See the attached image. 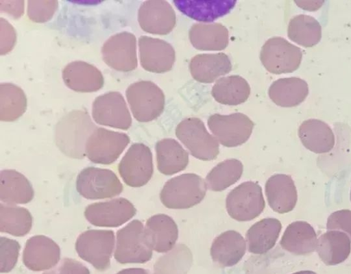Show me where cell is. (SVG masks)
I'll return each mask as SVG.
<instances>
[{
	"label": "cell",
	"instance_id": "obj_1",
	"mask_svg": "<svg viewBox=\"0 0 351 274\" xmlns=\"http://www.w3.org/2000/svg\"><path fill=\"white\" fill-rule=\"evenodd\" d=\"M97 127L86 111L69 112L56 125V145L65 155L82 159L86 156L87 140Z\"/></svg>",
	"mask_w": 351,
	"mask_h": 274
},
{
	"label": "cell",
	"instance_id": "obj_2",
	"mask_svg": "<svg viewBox=\"0 0 351 274\" xmlns=\"http://www.w3.org/2000/svg\"><path fill=\"white\" fill-rule=\"evenodd\" d=\"M206 189V183L200 176L195 173H184L165 183L160 199L168 208L187 209L203 200Z\"/></svg>",
	"mask_w": 351,
	"mask_h": 274
},
{
	"label": "cell",
	"instance_id": "obj_3",
	"mask_svg": "<svg viewBox=\"0 0 351 274\" xmlns=\"http://www.w3.org/2000/svg\"><path fill=\"white\" fill-rule=\"evenodd\" d=\"M125 95L134 119L142 123L157 119L163 112L165 97L154 82L141 80L130 84Z\"/></svg>",
	"mask_w": 351,
	"mask_h": 274
},
{
	"label": "cell",
	"instance_id": "obj_4",
	"mask_svg": "<svg viewBox=\"0 0 351 274\" xmlns=\"http://www.w3.org/2000/svg\"><path fill=\"white\" fill-rule=\"evenodd\" d=\"M115 245L112 230L89 229L80 234L75 242L78 256L98 271L107 270Z\"/></svg>",
	"mask_w": 351,
	"mask_h": 274
},
{
	"label": "cell",
	"instance_id": "obj_5",
	"mask_svg": "<svg viewBox=\"0 0 351 274\" xmlns=\"http://www.w3.org/2000/svg\"><path fill=\"white\" fill-rule=\"evenodd\" d=\"M177 138L195 158L204 161L215 159L219 153V142L207 131L203 121L196 117L183 119L176 128Z\"/></svg>",
	"mask_w": 351,
	"mask_h": 274
},
{
	"label": "cell",
	"instance_id": "obj_6",
	"mask_svg": "<svg viewBox=\"0 0 351 274\" xmlns=\"http://www.w3.org/2000/svg\"><path fill=\"white\" fill-rule=\"evenodd\" d=\"M114 256L121 264L145 263L152 258L141 221L134 220L117 231Z\"/></svg>",
	"mask_w": 351,
	"mask_h": 274
},
{
	"label": "cell",
	"instance_id": "obj_7",
	"mask_svg": "<svg viewBox=\"0 0 351 274\" xmlns=\"http://www.w3.org/2000/svg\"><path fill=\"white\" fill-rule=\"evenodd\" d=\"M123 187L111 170L94 166L82 169L76 179V190L83 197L90 199L112 198L123 191Z\"/></svg>",
	"mask_w": 351,
	"mask_h": 274
},
{
	"label": "cell",
	"instance_id": "obj_8",
	"mask_svg": "<svg viewBox=\"0 0 351 274\" xmlns=\"http://www.w3.org/2000/svg\"><path fill=\"white\" fill-rule=\"evenodd\" d=\"M207 124L217 141L227 147L245 143L250 138L254 126L253 121L241 112L212 114L208 119Z\"/></svg>",
	"mask_w": 351,
	"mask_h": 274
},
{
	"label": "cell",
	"instance_id": "obj_9",
	"mask_svg": "<svg viewBox=\"0 0 351 274\" xmlns=\"http://www.w3.org/2000/svg\"><path fill=\"white\" fill-rule=\"evenodd\" d=\"M261 61L267 71L274 74L292 73L298 68L302 59V52L298 47L285 38L274 36L263 45Z\"/></svg>",
	"mask_w": 351,
	"mask_h": 274
},
{
	"label": "cell",
	"instance_id": "obj_10",
	"mask_svg": "<svg viewBox=\"0 0 351 274\" xmlns=\"http://www.w3.org/2000/svg\"><path fill=\"white\" fill-rule=\"evenodd\" d=\"M226 206L228 214L238 221H248L258 216L265 203L258 183L245 182L228 195Z\"/></svg>",
	"mask_w": 351,
	"mask_h": 274
},
{
	"label": "cell",
	"instance_id": "obj_11",
	"mask_svg": "<svg viewBox=\"0 0 351 274\" xmlns=\"http://www.w3.org/2000/svg\"><path fill=\"white\" fill-rule=\"evenodd\" d=\"M130 141L125 133L97 127L87 140L86 156L93 163L110 164L119 158Z\"/></svg>",
	"mask_w": 351,
	"mask_h": 274
},
{
	"label": "cell",
	"instance_id": "obj_12",
	"mask_svg": "<svg viewBox=\"0 0 351 274\" xmlns=\"http://www.w3.org/2000/svg\"><path fill=\"white\" fill-rule=\"evenodd\" d=\"M119 173L128 186L138 188L145 185L154 172L152 153L143 143H134L118 165Z\"/></svg>",
	"mask_w": 351,
	"mask_h": 274
},
{
	"label": "cell",
	"instance_id": "obj_13",
	"mask_svg": "<svg viewBox=\"0 0 351 274\" xmlns=\"http://www.w3.org/2000/svg\"><path fill=\"white\" fill-rule=\"evenodd\" d=\"M92 116L99 125L122 130L128 129L132 123L125 99L117 91L97 97L92 105Z\"/></svg>",
	"mask_w": 351,
	"mask_h": 274
},
{
	"label": "cell",
	"instance_id": "obj_14",
	"mask_svg": "<svg viewBox=\"0 0 351 274\" xmlns=\"http://www.w3.org/2000/svg\"><path fill=\"white\" fill-rule=\"evenodd\" d=\"M104 62L120 72H130L138 65L136 36L122 32L110 36L101 47Z\"/></svg>",
	"mask_w": 351,
	"mask_h": 274
},
{
	"label": "cell",
	"instance_id": "obj_15",
	"mask_svg": "<svg viewBox=\"0 0 351 274\" xmlns=\"http://www.w3.org/2000/svg\"><path fill=\"white\" fill-rule=\"evenodd\" d=\"M136 213L134 205L125 198L91 203L84 210L85 218L90 223L104 227L121 226L130 220Z\"/></svg>",
	"mask_w": 351,
	"mask_h": 274
},
{
	"label": "cell",
	"instance_id": "obj_16",
	"mask_svg": "<svg viewBox=\"0 0 351 274\" xmlns=\"http://www.w3.org/2000/svg\"><path fill=\"white\" fill-rule=\"evenodd\" d=\"M138 22L145 32L167 35L174 28L176 14L171 4L164 0L144 1L138 11Z\"/></svg>",
	"mask_w": 351,
	"mask_h": 274
},
{
	"label": "cell",
	"instance_id": "obj_17",
	"mask_svg": "<svg viewBox=\"0 0 351 274\" xmlns=\"http://www.w3.org/2000/svg\"><path fill=\"white\" fill-rule=\"evenodd\" d=\"M140 63L145 71L163 73L169 71L176 60V52L167 41L141 36L138 38Z\"/></svg>",
	"mask_w": 351,
	"mask_h": 274
},
{
	"label": "cell",
	"instance_id": "obj_18",
	"mask_svg": "<svg viewBox=\"0 0 351 274\" xmlns=\"http://www.w3.org/2000/svg\"><path fill=\"white\" fill-rule=\"evenodd\" d=\"M60 248L49 237L36 235L26 241L23 251V262L29 270H49L60 262Z\"/></svg>",
	"mask_w": 351,
	"mask_h": 274
},
{
	"label": "cell",
	"instance_id": "obj_19",
	"mask_svg": "<svg viewBox=\"0 0 351 274\" xmlns=\"http://www.w3.org/2000/svg\"><path fill=\"white\" fill-rule=\"evenodd\" d=\"M65 85L78 92L99 90L104 84L101 72L94 65L84 61H74L64 66L62 73Z\"/></svg>",
	"mask_w": 351,
	"mask_h": 274
},
{
	"label": "cell",
	"instance_id": "obj_20",
	"mask_svg": "<svg viewBox=\"0 0 351 274\" xmlns=\"http://www.w3.org/2000/svg\"><path fill=\"white\" fill-rule=\"evenodd\" d=\"M145 236L152 250L165 253L173 248L178 237V229L172 218L167 214H158L146 221Z\"/></svg>",
	"mask_w": 351,
	"mask_h": 274
},
{
	"label": "cell",
	"instance_id": "obj_21",
	"mask_svg": "<svg viewBox=\"0 0 351 274\" xmlns=\"http://www.w3.org/2000/svg\"><path fill=\"white\" fill-rule=\"evenodd\" d=\"M265 194L270 208L280 214L291 212L298 201L294 182L286 174L271 176L265 184Z\"/></svg>",
	"mask_w": 351,
	"mask_h": 274
},
{
	"label": "cell",
	"instance_id": "obj_22",
	"mask_svg": "<svg viewBox=\"0 0 351 274\" xmlns=\"http://www.w3.org/2000/svg\"><path fill=\"white\" fill-rule=\"evenodd\" d=\"M189 70L195 80L210 84L228 74L232 70V63L224 53L197 54L191 58Z\"/></svg>",
	"mask_w": 351,
	"mask_h": 274
},
{
	"label": "cell",
	"instance_id": "obj_23",
	"mask_svg": "<svg viewBox=\"0 0 351 274\" xmlns=\"http://www.w3.org/2000/svg\"><path fill=\"white\" fill-rule=\"evenodd\" d=\"M173 3L178 10L188 17L206 23L228 14L234 8L237 1L176 0L173 1Z\"/></svg>",
	"mask_w": 351,
	"mask_h": 274
},
{
	"label": "cell",
	"instance_id": "obj_24",
	"mask_svg": "<svg viewBox=\"0 0 351 274\" xmlns=\"http://www.w3.org/2000/svg\"><path fill=\"white\" fill-rule=\"evenodd\" d=\"M298 136L302 145L315 153L331 151L335 145V135L330 127L317 119L304 121L298 128Z\"/></svg>",
	"mask_w": 351,
	"mask_h": 274
},
{
	"label": "cell",
	"instance_id": "obj_25",
	"mask_svg": "<svg viewBox=\"0 0 351 274\" xmlns=\"http://www.w3.org/2000/svg\"><path fill=\"white\" fill-rule=\"evenodd\" d=\"M317 237L313 227L307 222L298 221L286 228L280 245L282 248L295 255H306L317 248Z\"/></svg>",
	"mask_w": 351,
	"mask_h": 274
},
{
	"label": "cell",
	"instance_id": "obj_26",
	"mask_svg": "<svg viewBox=\"0 0 351 274\" xmlns=\"http://www.w3.org/2000/svg\"><path fill=\"white\" fill-rule=\"evenodd\" d=\"M34 189L29 181L14 169H5L0 174V199L7 204H25L34 198Z\"/></svg>",
	"mask_w": 351,
	"mask_h": 274
},
{
	"label": "cell",
	"instance_id": "obj_27",
	"mask_svg": "<svg viewBox=\"0 0 351 274\" xmlns=\"http://www.w3.org/2000/svg\"><path fill=\"white\" fill-rule=\"evenodd\" d=\"M189 37L192 45L201 51L223 50L229 43L228 29L218 23L194 24L189 32Z\"/></svg>",
	"mask_w": 351,
	"mask_h": 274
},
{
	"label": "cell",
	"instance_id": "obj_28",
	"mask_svg": "<svg viewBox=\"0 0 351 274\" xmlns=\"http://www.w3.org/2000/svg\"><path fill=\"white\" fill-rule=\"evenodd\" d=\"M269 97L277 105L294 107L304 101L308 94L307 82L296 77L280 78L269 88Z\"/></svg>",
	"mask_w": 351,
	"mask_h": 274
},
{
	"label": "cell",
	"instance_id": "obj_29",
	"mask_svg": "<svg viewBox=\"0 0 351 274\" xmlns=\"http://www.w3.org/2000/svg\"><path fill=\"white\" fill-rule=\"evenodd\" d=\"M282 229L280 221L275 218L263 219L251 226L245 237L248 251L263 254L275 245Z\"/></svg>",
	"mask_w": 351,
	"mask_h": 274
},
{
	"label": "cell",
	"instance_id": "obj_30",
	"mask_svg": "<svg viewBox=\"0 0 351 274\" xmlns=\"http://www.w3.org/2000/svg\"><path fill=\"white\" fill-rule=\"evenodd\" d=\"M246 243L237 232L229 230L218 236L213 242L210 255L214 261L223 266L237 264L244 256Z\"/></svg>",
	"mask_w": 351,
	"mask_h": 274
},
{
	"label": "cell",
	"instance_id": "obj_31",
	"mask_svg": "<svg viewBox=\"0 0 351 274\" xmlns=\"http://www.w3.org/2000/svg\"><path fill=\"white\" fill-rule=\"evenodd\" d=\"M157 167L166 175L177 173L189 164V153L182 145L173 138H164L156 145Z\"/></svg>",
	"mask_w": 351,
	"mask_h": 274
},
{
	"label": "cell",
	"instance_id": "obj_32",
	"mask_svg": "<svg viewBox=\"0 0 351 274\" xmlns=\"http://www.w3.org/2000/svg\"><path fill=\"white\" fill-rule=\"evenodd\" d=\"M316 250L326 264H337L348 257L351 251V240L345 232L328 230L319 237Z\"/></svg>",
	"mask_w": 351,
	"mask_h": 274
},
{
	"label": "cell",
	"instance_id": "obj_33",
	"mask_svg": "<svg viewBox=\"0 0 351 274\" xmlns=\"http://www.w3.org/2000/svg\"><path fill=\"white\" fill-rule=\"evenodd\" d=\"M250 92V86L243 77L232 75L218 79L212 88L211 94L221 104L237 105L247 100Z\"/></svg>",
	"mask_w": 351,
	"mask_h": 274
},
{
	"label": "cell",
	"instance_id": "obj_34",
	"mask_svg": "<svg viewBox=\"0 0 351 274\" xmlns=\"http://www.w3.org/2000/svg\"><path fill=\"white\" fill-rule=\"evenodd\" d=\"M33 219L29 211L21 206L1 203L0 231L14 236H23L32 229Z\"/></svg>",
	"mask_w": 351,
	"mask_h": 274
},
{
	"label": "cell",
	"instance_id": "obj_35",
	"mask_svg": "<svg viewBox=\"0 0 351 274\" xmlns=\"http://www.w3.org/2000/svg\"><path fill=\"white\" fill-rule=\"evenodd\" d=\"M27 100L21 88L12 83L0 84V120L12 122L26 111Z\"/></svg>",
	"mask_w": 351,
	"mask_h": 274
},
{
	"label": "cell",
	"instance_id": "obj_36",
	"mask_svg": "<svg viewBox=\"0 0 351 274\" xmlns=\"http://www.w3.org/2000/svg\"><path fill=\"white\" fill-rule=\"evenodd\" d=\"M287 35L297 44L304 47H311L320 41L322 27L314 17L301 14L289 21Z\"/></svg>",
	"mask_w": 351,
	"mask_h": 274
},
{
	"label": "cell",
	"instance_id": "obj_37",
	"mask_svg": "<svg viewBox=\"0 0 351 274\" xmlns=\"http://www.w3.org/2000/svg\"><path fill=\"white\" fill-rule=\"evenodd\" d=\"M243 166L237 159H228L219 162L211 169L206 177L209 190L221 191L236 183L241 177Z\"/></svg>",
	"mask_w": 351,
	"mask_h": 274
},
{
	"label": "cell",
	"instance_id": "obj_38",
	"mask_svg": "<svg viewBox=\"0 0 351 274\" xmlns=\"http://www.w3.org/2000/svg\"><path fill=\"white\" fill-rule=\"evenodd\" d=\"M58 7L56 0H29L27 1V14L34 23H43L49 21Z\"/></svg>",
	"mask_w": 351,
	"mask_h": 274
},
{
	"label": "cell",
	"instance_id": "obj_39",
	"mask_svg": "<svg viewBox=\"0 0 351 274\" xmlns=\"http://www.w3.org/2000/svg\"><path fill=\"white\" fill-rule=\"evenodd\" d=\"M21 246L18 241L7 237L0 238V272L11 271L16 264Z\"/></svg>",
	"mask_w": 351,
	"mask_h": 274
},
{
	"label": "cell",
	"instance_id": "obj_40",
	"mask_svg": "<svg viewBox=\"0 0 351 274\" xmlns=\"http://www.w3.org/2000/svg\"><path fill=\"white\" fill-rule=\"evenodd\" d=\"M328 230H340L348 235L351 240V210H340L332 212L328 217Z\"/></svg>",
	"mask_w": 351,
	"mask_h": 274
},
{
	"label": "cell",
	"instance_id": "obj_41",
	"mask_svg": "<svg viewBox=\"0 0 351 274\" xmlns=\"http://www.w3.org/2000/svg\"><path fill=\"white\" fill-rule=\"evenodd\" d=\"M43 274H90L88 269L80 261L64 258L54 267Z\"/></svg>",
	"mask_w": 351,
	"mask_h": 274
},
{
	"label": "cell",
	"instance_id": "obj_42",
	"mask_svg": "<svg viewBox=\"0 0 351 274\" xmlns=\"http://www.w3.org/2000/svg\"><path fill=\"white\" fill-rule=\"evenodd\" d=\"M16 42V32L14 27L3 18H0V54L10 52Z\"/></svg>",
	"mask_w": 351,
	"mask_h": 274
},
{
	"label": "cell",
	"instance_id": "obj_43",
	"mask_svg": "<svg viewBox=\"0 0 351 274\" xmlns=\"http://www.w3.org/2000/svg\"><path fill=\"white\" fill-rule=\"evenodd\" d=\"M24 1H0V11L16 19L24 13Z\"/></svg>",
	"mask_w": 351,
	"mask_h": 274
},
{
	"label": "cell",
	"instance_id": "obj_44",
	"mask_svg": "<svg viewBox=\"0 0 351 274\" xmlns=\"http://www.w3.org/2000/svg\"><path fill=\"white\" fill-rule=\"evenodd\" d=\"M117 274H149L148 272L141 268H128L119 271Z\"/></svg>",
	"mask_w": 351,
	"mask_h": 274
},
{
	"label": "cell",
	"instance_id": "obj_45",
	"mask_svg": "<svg viewBox=\"0 0 351 274\" xmlns=\"http://www.w3.org/2000/svg\"><path fill=\"white\" fill-rule=\"evenodd\" d=\"M350 201H351V190H350Z\"/></svg>",
	"mask_w": 351,
	"mask_h": 274
}]
</instances>
